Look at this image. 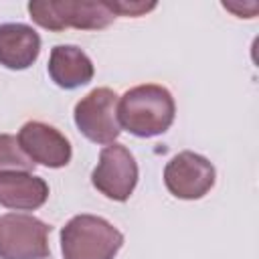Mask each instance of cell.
I'll return each mask as SVG.
<instances>
[{
	"label": "cell",
	"instance_id": "8992f818",
	"mask_svg": "<svg viewBox=\"0 0 259 259\" xmlns=\"http://www.w3.org/2000/svg\"><path fill=\"white\" fill-rule=\"evenodd\" d=\"M93 186L113 200H127L138 182V164L132 152L121 144L105 146L91 174Z\"/></svg>",
	"mask_w": 259,
	"mask_h": 259
},
{
	"label": "cell",
	"instance_id": "3957f363",
	"mask_svg": "<svg viewBox=\"0 0 259 259\" xmlns=\"http://www.w3.org/2000/svg\"><path fill=\"white\" fill-rule=\"evenodd\" d=\"M28 12L32 20L49 30H65V28H85L97 30L105 28L113 22L115 14L107 8L105 2H53V0H34L28 4Z\"/></svg>",
	"mask_w": 259,
	"mask_h": 259
},
{
	"label": "cell",
	"instance_id": "7c38bea8",
	"mask_svg": "<svg viewBox=\"0 0 259 259\" xmlns=\"http://www.w3.org/2000/svg\"><path fill=\"white\" fill-rule=\"evenodd\" d=\"M6 168L30 172V170H34V162L22 152V148L14 136L0 134V172H4Z\"/></svg>",
	"mask_w": 259,
	"mask_h": 259
},
{
	"label": "cell",
	"instance_id": "30bf717a",
	"mask_svg": "<svg viewBox=\"0 0 259 259\" xmlns=\"http://www.w3.org/2000/svg\"><path fill=\"white\" fill-rule=\"evenodd\" d=\"M40 53V36L26 24H0V65L8 69L30 67Z\"/></svg>",
	"mask_w": 259,
	"mask_h": 259
},
{
	"label": "cell",
	"instance_id": "52a82bcc",
	"mask_svg": "<svg viewBox=\"0 0 259 259\" xmlns=\"http://www.w3.org/2000/svg\"><path fill=\"white\" fill-rule=\"evenodd\" d=\"M166 188L184 200H194L204 196L214 184V168L212 164L194 152H180L176 154L164 170Z\"/></svg>",
	"mask_w": 259,
	"mask_h": 259
},
{
	"label": "cell",
	"instance_id": "277c9868",
	"mask_svg": "<svg viewBox=\"0 0 259 259\" xmlns=\"http://www.w3.org/2000/svg\"><path fill=\"white\" fill-rule=\"evenodd\" d=\"M51 227L36 217L8 212L0 217V259H47Z\"/></svg>",
	"mask_w": 259,
	"mask_h": 259
},
{
	"label": "cell",
	"instance_id": "5b68a950",
	"mask_svg": "<svg viewBox=\"0 0 259 259\" xmlns=\"http://www.w3.org/2000/svg\"><path fill=\"white\" fill-rule=\"evenodd\" d=\"M75 123L95 144H113L121 134L117 121V95L109 87H97L75 105Z\"/></svg>",
	"mask_w": 259,
	"mask_h": 259
},
{
	"label": "cell",
	"instance_id": "ba28073f",
	"mask_svg": "<svg viewBox=\"0 0 259 259\" xmlns=\"http://www.w3.org/2000/svg\"><path fill=\"white\" fill-rule=\"evenodd\" d=\"M18 144L34 164H42L49 168H63L71 160L69 140L59 130L40 121L24 123L18 132Z\"/></svg>",
	"mask_w": 259,
	"mask_h": 259
},
{
	"label": "cell",
	"instance_id": "4fadbf2b",
	"mask_svg": "<svg viewBox=\"0 0 259 259\" xmlns=\"http://www.w3.org/2000/svg\"><path fill=\"white\" fill-rule=\"evenodd\" d=\"M105 4L113 14H121V16H140V14L156 8L154 2H150V4H146V2H105Z\"/></svg>",
	"mask_w": 259,
	"mask_h": 259
},
{
	"label": "cell",
	"instance_id": "7a4b0ae2",
	"mask_svg": "<svg viewBox=\"0 0 259 259\" xmlns=\"http://www.w3.org/2000/svg\"><path fill=\"white\" fill-rule=\"evenodd\" d=\"M123 245V235L105 219L93 214L73 217L61 231L65 259H113Z\"/></svg>",
	"mask_w": 259,
	"mask_h": 259
},
{
	"label": "cell",
	"instance_id": "6da1fadb",
	"mask_svg": "<svg viewBox=\"0 0 259 259\" xmlns=\"http://www.w3.org/2000/svg\"><path fill=\"white\" fill-rule=\"evenodd\" d=\"M174 99L162 85H138L123 93L117 103V121L140 138L164 134L174 121Z\"/></svg>",
	"mask_w": 259,
	"mask_h": 259
},
{
	"label": "cell",
	"instance_id": "8fae6325",
	"mask_svg": "<svg viewBox=\"0 0 259 259\" xmlns=\"http://www.w3.org/2000/svg\"><path fill=\"white\" fill-rule=\"evenodd\" d=\"M49 75L59 87L75 89L93 79V63L81 49L73 45H57L51 51Z\"/></svg>",
	"mask_w": 259,
	"mask_h": 259
},
{
	"label": "cell",
	"instance_id": "9c48e42d",
	"mask_svg": "<svg viewBox=\"0 0 259 259\" xmlns=\"http://www.w3.org/2000/svg\"><path fill=\"white\" fill-rule=\"evenodd\" d=\"M49 196V186L42 178L20 172L4 170L0 172V204L16 210H34L45 204Z\"/></svg>",
	"mask_w": 259,
	"mask_h": 259
}]
</instances>
